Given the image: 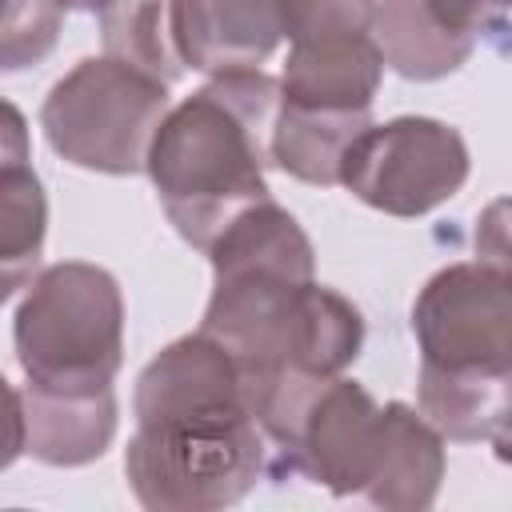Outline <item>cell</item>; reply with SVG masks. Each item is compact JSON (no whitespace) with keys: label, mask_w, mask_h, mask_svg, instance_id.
I'll return each mask as SVG.
<instances>
[{"label":"cell","mask_w":512,"mask_h":512,"mask_svg":"<svg viewBox=\"0 0 512 512\" xmlns=\"http://www.w3.org/2000/svg\"><path fill=\"white\" fill-rule=\"evenodd\" d=\"M64 4L60 0H8L4 12V72L28 68L36 60H44L60 36V20H64Z\"/></svg>","instance_id":"e0dca14e"},{"label":"cell","mask_w":512,"mask_h":512,"mask_svg":"<svg viewBox=\"0 0 512 512\" xmlns=\"http://www.w3.org/2000/svg\"><path fill=\"white\" fill-rule=\"evenodd\" d=\"M384 76V52L372 32H312L288 44L280 92L288 104L368 112Z\"/></svg>","instance_id":"8fae6325"},{"label":"cell","mask_w":512,"mask_h":512,"mask_svg":"<svg viewBox=\"0 0 512 512\" xmlns=\"http://www.w3.org/2000/svg\"><path fill=\"white\" fill-rule=\"evenodd\" d=\"M368 112L352 108H308V104H280L272 128V164L292 180L328 188L340 184V164L352 140L368 128Z\"/></svg>","instance_id":"9a60e30c"},{"label":"cell","mask_w":512,"mask_h":512,"mask_svg":"<svg viewBox=\"0 0 512 512\" xmlns=\"http://www.w3.org/2000/svg\"><path fill=\"white\" fill-rule=\"evenodd\" d=\"M168 116V84L112 56H88L52 84L40 108L44 140L76 168L132 176Z\"/></svg>","instance_id":"277c9868"},{"label":"cell","mask_w":512,"mask_h":512,"mask_svg":"<svg viewBox=\"0 0 512 512\" xmlns=\"http://www.w3.org/2000/svg\"><path fill=\"white\" fill-rule=\"evenodd\" d=\"M472 244H476V260L512 284V196L484 204V212L476 216Z\"/></svg>","instance_id":"ac0fdd59"},{"label":"cell","mask_w":512,"mask_h":512,"mask_svg":"<svg viewBox=\"0 0 512 512\" xmlns=\"http://www.w3.org/2000/svg\"><path fill=\"white\" fill-rule=\"evenodd\" d=\"M100 40L104 56L164 84H176L188 68L176 40V0H108L100 12Z\"/></svg>","instance_id":"2e32d148"},{"label":"cell","mask_w":512,"mask_h":512,"mask_svg":"<svg viewBox=\"0 0 512 512\" xmlns=\"http://www.w3.org/2000/svg\"><path fill=\"white\" fill-rule=\"evenodd\" d=\"M300 0H176V40L188 68L224 76L260 68L292 40Z\"/></svg>","instance_id":"30bf717a"},{"label":"cell","mask_w":512,"mask_h":512,"mask_svg":"<svg viewBox=\"0 0 512 512\" xmlns=\"http://www.w3.org/2000/svg\"><path fill=\"white\" fill-rule=\"evenodd\" d=\"M512 0H376L372 36L384 64L404 80L452 76L488 28H500Z\"/></svg>","instance_id":"ba28073f"},{"label":"cell","mask_w":512,"mask_h":512,"mask_svg":"<svg viewBox=\"0 0 512 512\" xmlns=\"http://www.w3.org/2000/svg\"><path fill=\"white\" fill-rule=\"evenodd\" d=\"M280 104V80L248 68L212 76L160 120L144 172L192 248L208 252L244 208L268 200L264 168Z\"/></svg>","instance_id":"6da1fadb"},{"label":"cell","mask_w":512,"mask_h":512,"mask_svg":"<svg viewBox=\"0 0 512 512\" xmlns=\"http://www.w3.org/2000/svg\"><path fill=\"white\" fill-rule=\"evenodd\" d=\"M464 136L432 116L368 124L340 164V184L388 216H424L452 200L468 180Z\"/></svg>","instance_id":"5b68a950"},{"label":"cell","mask_w":512,"mask_h":512,"mask_svg":"<svg viewBox=\"0 0 512 512\" xmlns=\"http://www.w3.org/2000/svg\"><path fill=\"white\" fill-rule=\"evenodd\" d=\"M388 436V408L364 384L328 376L276 448V472L304 476L332 496H364L376 480Z\"/></svg>","instance_id":"52a82bcc"},{"label":"cell","mask_w":512,"mask_h":512,"mask_svg":"<svg viewBox=\"0 0 512 512\" xmlns=\"http://www.w3.org/2000/svg\"><path fill=\"white\" fill-rule=\"evenodd\" d=\"M64 8H80V12H104L108 0H60Z\"/></svg>","instance_id":"ffe728a7"},{"label":"cell","mask_w":512,"mask_h":512,"mask_svg":"<svg viewBox=\"0 0 512 512\" xmlns=\"http://www.w3.org/2000/svg\"><path fill=\"white\" fill-rule=\"evenodd\" d=\"M420 364L512 372V284L480 260L440 268L412 304Z\"/></svg>","instance_id":"8992f818"},{"label":"cell","mask_w":512,"mask_h":512,"mask_svg":"<svg viewBox=\"0 0 512 512\" xmlns=\"http://www.w3.org/2000/svg\"><path fill=\"white\" fill-rule=\"evenodd\" d=\"M24 160H28L24 116L16 104H4V144H0V264H4L0 292L4 296L28 288L48 228L44 188Z\"/></svg>","instance_id":"7c38bea8"},{"label":"cell","mask_w":512,"mask_h":512,"mask_svg":"<svg viewBox=\"0 0 512 512\" xmlns=\"http://www.w3.org/2000/svg\"><path fill=\"white\" fill-rule=\"evenodd\" d=\"M12 452L52 468H80L104 456L116 436V392L104 388H12Z\"/></svg>","instance_id":"9c48e42d"},{"label":"cell","mask_w":512,"mask_h":512,"mask_svg":"<svg viewBox=\"0 0 512 512\" xmlns=\"http://www.w3.org/2000/svg\"><path fill=\"white\" fill-rule=\"evenodd\" d=\"M492 448H496V460H500V464H512V424L492 436Z\"/></svg>","instance_id":"d6986e66"},{"label":"cell","mask_w":512,"mask_h":512,"mask_svg":"<svg viewBox=\"0 0 512 512\" xmlns=\"http://www.w3.org/2000/svg\"><path fill=\"white\" fill-rule=\"evenodd\" d=\"M268 448L248 404L184 408L136 420L124 476L148 512H216L256 488Z\"/></svg>","instance_id":"7a4b0ae2"},{"label":"cell","mask_w":512,"mask_h":512,"mask_svg":"<svg viewBox=\"0 0 512 512\" xmlns=\"http://www.w3.org/2000/svg\"><path fill=\"white\" fill-rule=\"evenodd\" d=\"M384 408H388L384 456L364 500L388 512H420L436 500L444 480V436L428 424L424 412L416 416L400 400H388Z\"/></svg>","instance_id":"4fadbf2b"},{"label":"cell","mask_w":512,"mask_h":512,"mask_svg":"<svg viewBox=\"0 0 512 512\" xmlns=\"http://www.w3.org/2000/svg\"><path fill=\"white\" fill-rule=\"evenodd\" d=\"M420 412L456 444L492 440L512 424V372H456L420 364Z\"/></svg>","instance_id":"5bb4252c"},{"label":"cell","mask_w":512,"mask_h":512,"mask_svg":"<svg viewBox=\"0 0 512 512\" xmlns=\"http://www.w3.org/2000/svg\"><path fill=\"white\" fill-rule=\"evenodd\" d=\"M12 336L28 384H112L124 360V296L116 276L84 260H64L36 272L16 304Z\"/></svg>","instance_id":"3957f363"}]
</instances>
